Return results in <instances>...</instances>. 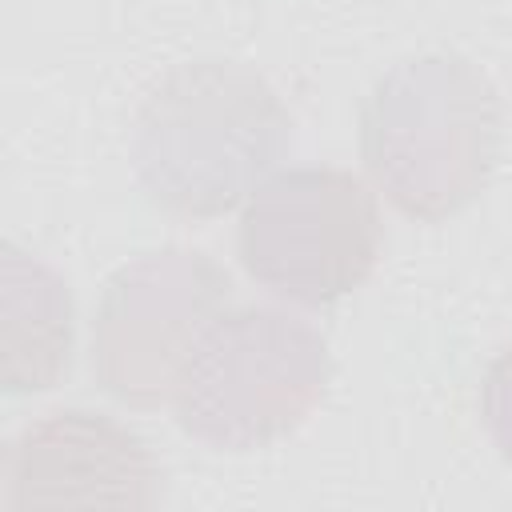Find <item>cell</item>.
<instances>
[{
	"label": "cell",
	"instance_id": "cell-1",
	"mask_svg": "<svg viewBox=\"0 0 512 512\" xmlns=\"http://www.w3.org/2000/svg\"><path fill=\"white\" fill-rule=\"evenodd\" d=\"M288 152L284 100L260 72L224 56L168 68L144 92L128 144L140 192L180 220L244 208Z\"/></svg>",
	"mask_w": 512,
	"mask_h": 512
},
{
	"label": "cell",
	"instance_id": "cell-2",
	"mask_svg": "<svg viewBox=\"0 0 512 512\" xmlns=\"http://www.w3.org/2000/svg\"><path fill=\"white\" fill-rule=\"evenodd\" d=\"M364 176L400 216L440 224L492 180L504 144L496 84L456 52L396 60L356 112Z\"/></svg>",
	"mask_w": 512,
	"mask_h": 512
},
{
	"label": "cell",
	"instance_id": "cell-3",
	"mask_svg": "<svg viewBox=\"0 0 512 512\" xmlns=\"http://www.w3.org/2000/svg\"><path fill=\"white\" fill-rule=\"evenodd\" d=\"M332 352L316 324L276 304L220 308L192 344L172 412L216 452H252L296 432L324 400Z\"/></svg>",
	"mask_w": 512,
	"mask_h": 512
},
{
	"label": "cell",
	"instance_id": "cell-4",
	"mask_svg": "<svg viewBox=\"0 0 512 512\" xmlns=\"http://www.w3.org/2000/svg\"><path fill=\"white\" fill-rule=\"evenodd\" d=\"M380 244L376 188L336 164L272 172L244 200L236 224L248 280L296 308H328L364 288Z\"/></svg>",
	"mask_w": 512,
	"mask_h": 512
},
{
	"label": "cell",
	"instance_id": "cell-5",
	"mask_svg": "<svg viewBox=\"0 0 512 512\" xmlns=\"http://www.w3.org/2000/svg\"><path fill=\"white\" fill-rule=\"evenodd\" d=\"M228 296V272L196 248H156L120 264L92 320L96 384L128 408H160Z\"/></svg>",
	"mask_w": 512,
	"mask_h": 512
},
{
	"label": "cell",
	"instance_id": "cell-6",
	"mask_svg": "<svg viewBox=\"0 0 512 512\" xmlns=\"http://www.w3.org/2000/svg\"><path fill=\"white\" fill-rule=\"evenodd\" d=\"M160 464L148 444L116 416L56 408L28 420L0 456V508H152Z\"/></svg>",
	"mask_w": 512,
	"mask_h": 512
},
{
	"label": "cell",
	"instance_id": "cell-7",
	"mask_svg": "<svg viewBox=\"0 0 512 512\" xmlns=\"http://www.w3.org/2000/svg\"><path fill=\"white\" fill-rule=\"evenodd\" d=\"M76 352L68 280L16 240L0 244V384L8 396L56 388Z\"/></svg>",
	"mask_w": 512,
	"mask_h": 512
},
{
	"label": "cell",
	"instance_id": "cell-8",
	"mask_svg": "<svg viewBox=\"0 0 512 512\" xmlns=\"http://www.w3.org/2000/svg\"><path fill=\"white\" fill-rule=\"evenodd\" d=\"M480 424L496 452L512 460V344H504L480 376Z\"/></svg>",
	"mask_w": 512,
	"mask_h": 512
}]
</instances>
